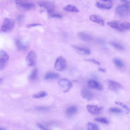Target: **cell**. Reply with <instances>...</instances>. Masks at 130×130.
I'll return each mask as SVG.
<instances>
[{"label": "cell", "mask_w": 130, "mask_h": 130, "mask_svg": "<svg viewBox=\"0 0 130 130\" xmlns=\"http://www.w3.org/2000/svg\"><path fill=\"white\" fill-rule=\"evenodd\" d=\"M59 77V75L57 73L53 72H49L45 75V79L46 80L54 79H57Z\"/></svg>", "instance_id": "ac0fdd59"}, {"label": "cell", "mask_w": 130, "mask_h": 130, "mask_svg": "<svg viewBox=\"0 0 130 130\" xmlns=\"http://www.w3.org/2000/svg\"><path fill=\"white\" fill-rule=\"evenodd\" d=\"M65 11L71 12H79V10L75 6L69 5L63 8Z\"/></svg>", "instance_id": "44dd1931"}, {"label": "cell", "mask_w": 130, "mask_h": 130, "mask_svg": "<svg viewBox=\"0 0 130 130\" xmlns=\"http://www.w3.org/2000/svg\"><path fill=\"white\" fill-rule=\"evenodd\" d=\"M121 26L124 29H130V23L127 22L121 23Z\"/></svg>", "instance_id": "f1b7e54d"}, {"label": "cell", "mask_w": 130, "mask_h": 130, "mask_svg": "<svg viewBox=\"0 0 130 130\" xmlns=\"http://www.w3.org/2000/svg\"><path fill=\"white\" fill-rule=\"evenodd\" d=\"M41 24L40 23H34L27 24L26 25V26L27 28H29L32 27L41 26Z\"/></svg>", "instance_id": "1f68e13d"}, {"label": "cell", "mask_w": 130, "mask_h": 130, "mask_svg": "<svg viewBox=\"0 0 130 130\" xmlns=\"http://www.w3.org/2000/svg\"><path fill=\"white\" fill-rule=\"evenodd\" d=\"M102 1L105 2H111L113 0H102Z\"/></svg>", "instance_id": "f35d334b"}, {"label": "cell", "mask_w": 130, "mask_h": 130, "mask_svg": "<svg viewBox=\"0 0 130 130\" xmlns=\"http://www.w3.org/2000/svg\"><path fill=\"white\" fill-rule=\"evenodd\" d=\"M3 79L2 78H1V79H0V83H1V84L3 83Z\"/></svg>", "instance_id": "ab89813d"}, {"label": "cell", "mask_w": 130, "mask_h": 130, "mask_svg": "<svg viewBox=\"0 0 130 130\" xmlns=\"http://www.w3.org/2000/svg\"><path fill=\"white\" fill-rule=\"evenodd\" d=\"M14 26V22L8 18H5L1 26V31L4 32H7L10 31Z\"/></svg>", "instance_id": "7a4b0ae2"}, {"label": "cell", "mask_w": 130, "mask_h": 130, "mask_svg": "<svg viewBox=\"0 0 130 130\" xmlns=\"http://www.w3.org/2000/svg\"><path fill=\"white\" fill-rule=\"evenodd\" d=\"M121 1L125 4L129 5L130 3L128 0H121Z\"/></svg>", "instance_id": "8d00e7d4"}, {"label": "cell", "mask_w": 130, "mask_h": 130, "mask_svg": "<svg viewBox=\"0 0 130 130\" xmlns=\"http://www.w3.org/2000/svg\"><path fill=\"white\" fill-rule=\"evenodd\" d=\"M37 3L40 7L45 9L49 13H52L54 10V5L51 2L46 0H41Z\"/></svg>", "instance_id": "3957f363"}, {"label": "cell", "mask_w": 130, "mask_h": 130, "mask_svg": "<svg viewBox=\"0 0 130 130\" xmlns=\"http://www.w3.org/2000/svg\"><path fill=\"white\" fill-rule=\"evenodd\" d=\"M37 125L40 129L42 130H47L48 129L44 127L43 126L39 123H37Z\"/></svg>", "instance_id": "d590c367"}, {"label": "cell", "mask_w": 130, "mask_h": 130, "mask_svg": "<svg viewBox=\"0 0 130 130\" xmlns=\"http://www.w3.org/2000/svg\"><path fill=\"white\" fill-rule=\"evenodd\" d=\"M78 37L80 39L85 41H90L92 39V37L90 35L84 32H79Z\"/></svg>", "instance_id": "e0dca14e"}, {"label": "cell", "mask_w": 130, "mask_h": 130, "mask_svg": "<svg viewBox=\"0 0 130 130\" xmlns=\"http://www.w3.org/2000/svg\"><path fill=\"white\" fill-rule=\"evenodd\" d=\"M99 71L103 73H105L106 72V70L102 68H100L99 69Z\"/></svg>", "instance_id": "74e56055"}, {"label": "cell", "mask_w": 130, "mask_h": 130, "mask_svg": "<svg viewBox=\"0 0 130 130\" xmlns=\"http://www.w3.org/2000/svg\"><path fill=\"white\" fill-rule=\"evenodd\" d=\"M55 69L59 71H62L66 69L67 62L65 59L62 57L60 56L56 59L54 66Z\"/></svg>", "instance_id": "5b68a950"}, {"label": "cell", "mask_w": 130, "mask_h": 130, "mask_svg": "<svg viewBox=\"0 0 130 130\" xmlns=\"http://www.w3.org/2000/svg\"><path fill=\"white\" fill-rule=\"evenodd\" d=\"M95 6L100 9L109 10L112 8L113 5L112 4H106L97 2L95 4Z\"/></svg>", "instance_id": "d6986e66"}, {"label": "cell", "mask_w": 130, "mask_h": 130, "mask_svg": "<svg viewBox=\"0 0 130 130\" xmlns=\"http://www.w3.org/2000/svg\"><path fill=\"white\" fill-rule=\"evenodd\" d=\"M38 76V70L35 69L32 71L29 77L30 80L34 81L36 80Z\"/></svg>", "instance_id": "603a6c76"}, {"label": "cell", "mask_w": 130, "mask_h": 130, "mask_svg": "<svg viewBox=\"0 0 130 130\" xmlns=\"http://www.w3.org/2000/svg\"><path fill=\"white\" fill-rule=\"evenodd\" d=\"M88 85L89 87L92 89H95L99 90H101L103 89L102 85L98 81L96 80H91L88 82Z\"/></svg>", "instance_id": "4fadbf2b"}, {"label": "cell", "mask_w": 130, "mask_h": 130, "mask_svg": "<svg viewBox=\"0 0 130 130\" xmlns=\"http://www.w3.org/2000/svg\"><path fill=\"white\" fill-rule=\"evenodd\" d=\"M113 61L116 66L120 68H122L124 66V64L122 61L117 58H114Z\"/></svg>", "instance_id": "d4e9b609"}, {"label": "cell", "mask_w": 130, "mask_h": 130, "mask_svg": "<svg viewBox=\"0 0 130 130\" xmlns=\"http://www.w3.org/2000/svg\"><path fill=\"white\" fill-rule=\"evenodd\" d=\"M51 17L52 18H62V16L59 14H55L51 15Z\"/></svg>", "instance_id": "e575fe53"}, {"label": "cell", "mask_w": 130, "mask_h": 130, "mask_svg": "<svg viewBox=\"0 0 130 130\" xmlns=\"http://www.w3.org/2000/svg\"><path fill=\"white\" fill-rule=\"evenodd\" d=\"M60 88L64 93L69 92L72 87V83L69 80L65 79H61L58 82Z\"/></svg>", "instance_id": "277c9868"}, {"label": "cell", "mask_w": 130, "mask_h": 130, "mask_svg": "<svg viewBox=\"0 0 130 130\" xmlns=\"http://www.w3.org/2000/svg\"><path fill=\"white\" fill-rule=\"evenodd\" d=\"M9 59V56L5 51L1 50L0 52V69L3 70L5 67Z\"/></svg>", "instance_id": "52a82bcc"}, {"label": "cell", "mask_w": 130, "mask_h": 130, "mask_svg": "<svg viewBox=\"0 0 130 130\" xmlns=\"http://www.w3.org/2000/svg\"><path fill=\"white\" fill-rule=\"evenodd\" d=\"M77 108L75 106H72L68 108L66 111L67 113L69 115H72L77 112Z\"/></svg>", "instance_id": "7402d4cb"}, {"label": "cell", "mask_w": 130, "mask_h": 130, "mask_svg": "<svg viewBox=\"0 0 130 130\" xmlns=\"http://www.w3.org/2000/svg\"><path fill=\"white\" fill-rule=\"evenodd\" d=\"M0 129H1V130H6V129L5 128H3V127H1L0 128Z\"/></svg>", "instance_id": "60d3db41"}, {"label": "cell", "mask_w": 130, "mask_h": 130, "mask_svg": "<svg viewBox=\"0 0 130 130\" xmlns=\"http://www.w3.org/2000/svg\"><path fill=\"white\" fill-rule=\"evenodd\" d=\"M110 111L111 112L116 113H121L122 111L120 109L116 108H110Z\"/></svg>", "instance_id": "f546056e"}, {"label": "cell", "mask_w": 130, "mask_h": 130, "mask_svg": "<svg viewBox=\"0 0 130 130\" xmlns=\"http://www.w3.org/2000/svg\"><path fill=\"white\" fill-rule=\"evenodd\" d=\"M15 43L19 50L21 51H25L26 50L27 46L20 40L16 39L15 41Z\"/></svg>", "instance_id": "2e32d148"}, {"label": "cell", "mask_w": 130, "mask_h": 130, "mask_svg": "<svg viewBox=\"0 0 130 130\" xmlns=\"http://www.w3.org/2000/svg\"><path fill=\"white\" fill-rule=\"evenodd\" d=\"M94 120L97 122L106 124H108L109 122L107 119L104 117L96 118Z\"/></svg>", "instance_id": "484cf974"}, {"label": "cell", "mask_w": 130, "mask_h": 130, "mask_svg": "<svg viewBox=\"0 0 130 130\" xmlns=\"http://www.w3.org/2000/svg\"><path fill=\"white\" fill-rule=\"evenodd\" d=\"M35 109L39 111H43L47 110L48 108L44 107L38 106L36 107L35 108Z\"/></svg>", "instance_id": "836d02e7"}, {"label": "cell", "mask_w": 130, "mask_h": 130, "mask_svg": "<svg viewBox=\"0 0 130 130\" xmlns=\"http://www.w3.org/2000/svg\"><path fill=\"white\" fill-rule=\"evenodd\" d=\"M87 129L90 130H97L99 129V127L96 124L90 122L87 123L86 125Z\"/></svg>", "instance_id": "ffe728a7"}, {"label": "cell", "mask_w": 130, "mask_h": 130, "mask_svg": "<svg viewBox=\"0 0 130 130\" xmlns=\"http://www.w3.org/2000/svg\"><path fill=\"white\" fill-rule=\"evenodd\" d=\"M107 82L108 84V88L110 90L116 91L121 87L119 83L114 80H108Z\"/></svg>", "instance_id": "30bf717a"}, {"label": "cell", "mask_w": 130, "mask_h": 130, "mask_svg": "<svg viewBox=\"0 0 130 130\" xmlns=\"http://www.w3.org/2000/svg\"><path fill=\"white\" fill-rule=\"evenodd\" d=\"M37 55L35 52L33 51H30L27 55L25 60L29 67H32L36 64Z\"/></svg>", "instance_id": "ba28073f"}, {"label": "cell", "mask_w": 130, "mask_h": 130, "mask_svg": "<svg viewBox=\"0 0 130 130\" xmlns=\"http://www.w3.org/2000/svg\"><path fill=\"white\" fill-rule=\"evenodd\" d=\"M47 95V93L45 91H43L39 93L35 94L32 95V97L35 99H38L44 97Z\"/></svg>", "instance_id": "cb8c5ba5"}, {"label": "cell", "mask_w": 130, "mask_h": 130, "mask_svg": "<svg viewBox=\"0 0 130 130\" xmlns=\"http://www.w3.org/2000/svg\"><path fill=\"white\" fill-rule=\"evenodd\" d=\"M87 61L91 62L93 63L98 65L100 64V63L93 59H88L86 60Z\"/></svg>", "instance_id": "d6a6232c"}, {"label": "cell", "mask_w": 130, "mask_h": 130, "mask_svg": "<svg viewBox=\"0 0 130 130\" xmlns=\"http://www.w3.org/2000/svg\"><path fill=\"white\" fill-rule=\"evenodd\" d=\"M90 19L91 21L104 26L105 25V20L101 17L98 15H93L90 17Z\"/></svg>", "instance_id": "5bb4252c"}, {"label": "cell", "mask_w": 130, "mask_h": 130, "mask_svg": "<svg viewBox=\"0 0 130 130\" xmlns=\"http://www.w3.org/2000/svg\"><path fill=\"white\" fill-rule=\"evenodd\" d=\"M72 47L74 50L78 54L82 55H88L90 54V51L88 49L73 45Z\"/></svg>", "instance_id": "7c38bea8"}, {"label": "cell", "mask_w": 130, "mask_h": 130, "mask_svg": "<svg viewBox=\"0 0 130 130\" xmlns=\"http://www.w3.org/2000/svg\"><path fill=\"white\" fill-rule=\"evenodd\" d=\"M116 12L119 16L125 17L128 16L130 13L129 5L124 4L118 6L116 8Z\"/></svg>", "instance_id": "6da1fadb"}, {"label": "cell", "mask_w": 130, "mask_h": 130, "mask_svg": "<svg viewBox=\"0 0 130 130\" xmlns=\"http://www.w3.org/2000/svg\"><path fill=\"white\" fill-rule=\"evenodd\" d=\"M96 42L97 44L101 45L105 44L106 43L105 40L101 38L98 39L96 40Z\"/></svg>", "instance_id": "4dcf8cb0"}, {"label": "cell", "mask_w": 130, "mask_h": 130, "mask_svg": "<svg viewBox=\"0 0 130 130\" xmlns=\"http://www.w3.org/2000/svg\"><path fill=\"white\" fill-rule=\"evenodd\" d=\"M81 95L83 98L86 100L90 101L93 98V95L92 92L88 88H83L81 91Z\"/></svg>", "instance_id": "9c48e42d"}, {"label": "cell", "mask_w": 130, "mask_h": 130, "mask_svg": "<svg viewBox=\"0 0 130 130\" xmlns=\"http://www.w3.org/2000/svg\"><path fill=\"white\" fill-rule=\"evenodd\" d=\"M110 44L114 47L117 49L123 50L124 49V47L122 45L117 43L111 42Z\"/></svg>", "instance_id": "4316f807"}, {"label": "cell", "mask_w": 130, "mask_h": 130, "mask_svg": "<svg viewBox=\"0 0 130 130\" xmlns=\"http://www.w3.org/2000/svg\"><path fill=\"white\" fill-rule=\"evenodd\" d=\"M108 24L112 28L120 31H123L124 29L121 26V23L117 20L112 22H108Z\"/></svg>", "instance_id": "9a60e30c"}, {"label": "cell", "mask_w": 130, "mask_h": 130, "mask_svg": "<svg viewBox=\"0 0 130 130\" xmlns=\"http://www.w3.org/2000/svg\"><path fill=\"white\" fill-rule=\"evenodd\" d=\"M16 4L18 10L23 12L30 10L35 7L34 4L31 3L16 2Z\"/></svg>", "instance_id": "8992f818"}, {"label": "cell", "mask_w": 130, "mask_h": 130, "mask_svg": "<svg viewBox=\"0 0 130 130\" xmlns=\"http://www.w3.org/2000/svg\"><path fill=\"white\" fill-rule=\"evenodd\" d=\"M115 103L117 105L120 106L125 109L127 111V113H128L130 112V109L122 102L119 101H116L115 102Z\"/></svg>", "instance_id": "83f0119b"}, {"label": "cell", "mask_w": 130, "mask_h": 130, "mask_svg": "<svg viewBox=\"0 0 130 130\" xmlns=\"http://www.w3.org/2000/svg\"><path fill=\"white\" fill-rule=\"evenodd\" d=\"M86 108L88 111L93 114L99 113L103 108L102 107H98L92 105H88Z\"/></svg>", "instance_id": "8fae6325"}]
</instances>
